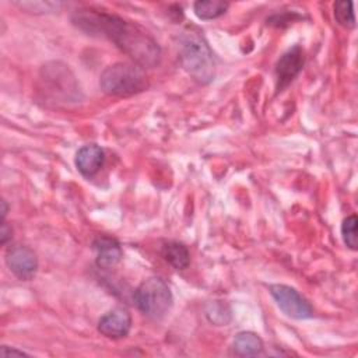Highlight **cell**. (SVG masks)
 <instances>
[{
	"mask_svg": "<svg viewBox=\"0 0 358 358\" xmlns=\"http://www.w3.org/2000/svg\"><path fill=\"white\" fill-rule=\"evenodd\" d=\"M71 22L81 31L112 41L140 67H155L161 62L158 42L140 25L92 7L77 8Z\"/></svg>",
	"mask_w": 358,
	"mask_h": 358,
	"instance_id": "cell-1",
	"label": "cell"
},
{
	"mask_svg": "<svg viewBox=\"0 0 358 358\" xmlns=\"http://www.w3.org/2000/svg\"><path fill=\"white\" fill-rule=\"evenodd\" d=\"M179 59L182 67L196 81L207 84L215 76V59L207 41L196 31L186 29L179 36Z\"/></svg>",
	"mask_w": 358,
	"mask_h": 358,
	"instance_id": "cell-2",
	"label": "cell"
},
{
	"mask_svg": "<svg viewBox=\"0 0 358 358\" xmlns=\"http://www.w3.org/2000/svg\"><path fill=\"white\" fill-rule=\"evenodd\" d=\"M101 90L113 96H131L148 88V78L143 67L119 62L106 67L99 78Z\"/></svg>",
	"mask_w": 358,
	"mask_h": 358,
	"instance_id": "cell-3",
	"label": "cell"
},
{
	"mask_svg": "<svg viewBox=\"0 0 358 358\" xmlns=\"http://www.w3.org/2000/svg\"><path fill=\"white\" fill-rule=\"evenodd\" d=\"M134 302L147 317L162 319L171 309L173 296L169 285L161 277H148L134 291Z\"/></svg>",
	"mask_w": 358,
	"mask_h": 358,
	"instance_id": "cell-4",
	"label": "cell"
},
{
	"mask_svg": "<svg viewBox=\"0 0 358 358\" xmlns=\"http://www.w3.org/2000/svg\"><path fill=\"white\" fill-rule=\"evenodd\" d=\"M270 294L287 316L299 320L313 316L312 305L295 288L285 284H273L270 285Z\"/></svg>",
	"mask_w": 358,
	"mask_h": 358,
	"instance_id": "cell-5",
	"label": "cell"
},
{
	"mask_svg": "<svg viewBox=\"0 0 358 358\" xmlns=\"http://www.w3.org/2000/svg\"><path fill=\"white\" fill-rule=\"evenodd\" d=\"M6 264L20 280H32L38 271V257L35 252L24 245H15L6 252Z\"/></svg>",
	"mask_w": 358,
	"mask_h": 358,
	"instance_id": "cell-6",
	"label": "cell"
},
{
	"mask_svg": "<svg viewBox=\"0 0 358 358\" xmlns=\"http://www.w3.org/2000/svg\"><path fill=\"white\" fill-rule=\"evenodd\" d=\"M305 63L303 50L299 45L288 49L275 64V85L277 91H282L301 73Z\"/></svg>",
	"mask_w": 358,
	"mask_h": 358,
	"instance_id": "cell-7",
	"label": "cell"
},
{
	"mask_svg": "<svg viewBox=\"0 0 358 358\" xmlns=\"http://www.w3.org/2000/svg\"><path fill=\"white\" fill-rule=\"evenodd\" d=\"M131 329V316L123 308H115L105 313L98 322V331L108 338H123Z\"/></svg>",
	"mask_w": 358,
	"mask_h": 358,
	"instance_id": "cell-8",
	"label": "cell"
},
{
	"mask_svg": "<svg viewBox=\"0 0 358 358\" xmlns=\"http://www.w3.org/2000/svg\"><path fill=\"white\" fill-rule=\"evenodd\" d=\"M92 249L96 255V264L102 268H112L115 267L123 256V250L120 243L110 236L101 235L94 239Z\"/></svg>",
	"mask_w": 358,
	"mask_h": 358,
	"instance_id": "cell-9",
	"label": "cell"
},
{
	"mask_svg": "<svg viewBox=\"0 0 358 358\" xmlns=\"http://www.w3.org/2000/svg\"><path fill=\"white\" fill-rule=\"evenodd\" d=\"M105 162V152L96 144H85L76 154V166L78 172L85 176H94Z\"/></svg>",
	"mask_w": 358,
	"mask_h": 358,
	"instance_id": "cell-10",
	"label": "cell"
},
{
	"mask_svg": "<svg viewBox=\"0 0 358 358\" xmlns=\"http://www.w3.org/2000/svg\"><path fill=\"white\" fill-rule=\"evenodd\" d=\"M232 350L239 357H253L263 351V340L252 331H241L235 336Z\"/></svg>",
	"mask_w": 358,
	"mask_h": 358,
	"instance_id": "cell-11",
	"label": "cell"
},
{
	"mask_svg": "<svg viewBox=\"0 0 358 358\" xmlns=\"http://www.w3.org/2000/svg\"><path fill=\"white\" fill-rule=\"evenodd\" d=\"M161 255L165 262H168L176 270H183L190 263V253L187 248L176 241L165 242L161 248Z\"/></svg>",
	"mask_w": 358,
	"mask_h": 358,
	"instance_id": "cell-12",
	"label": "cell"
},
{
	"mask_svg": "<svg viewBox=\"0 0 358 358\" xmlns=\"http://www.w3.org/2000/svg\"><path fill=\"white\" fill-rule=\"evenodd\" d=\"M229 3L221 1V0H203V1H196L193 4V11L200 20H214L225 14L228 10Z\"/></svg>",
	"mask_w": 358,
	"mask_h": 358,
	"instance_id": "cell-13",
	"label": "cell"
},
{
	"mask_svg": "<svg viewBox=\"0 0 358 358\" xmlns=\"http://www.w3.org/2000/svg\"><path fill=\"white\" fill-rule=\"evenodd\" d=\"M334 18L344 28L355 27L354 3L352 1H336L334 3Z\"/></svg>",
	"mask_w": 358,
	"mask_h": 358,
	"instance_id": "cell-14",
	"label": "cell"
},
{
	"mask_svg": "<svg viewBox=\"0 0 358 358\" xmlns=\"http://www.w3.org/2000/svg\"><path fill=\"white\" fill-rule=\"evenodd\" d=\"M357 215L351 214L347 218L343 220L341 224V235L344 239V243L351 249V250H357L358 246V241H357Z\"/></svg>",
	"mask_w": 358,
	"mask_h": 358,
	"instance_id": "cell-15",
	"label": "cell"
},
{
	"mask_svg": "<svg viewBox=\"0 0 358 358\" xmlns=\"http://www.w3.org/2000/svg\"><path fill=\"white\" fill-rule=\"evenodd\" d=\"M18 7H21L22 10L27 11H32V13H52V11H57L63 3L59 1H22V3H15Z\"/></svg>",
	"mask_w": 358,
	"mask_h": 358,
	"instance_id": "cell-16",
	"label": "cell"
},
{
	"mask_svg": "<svg viewBox=\"0 0 358 358\" xmlns=\"http://www.w3.org/2000/svg\"><path fill=\"white\" fill-rule=\"evenodd\" d=\"M211 306V310H206V315L207 317L210 319V322L213 323H218V324H227L229 320L224 317V315L221 313L224 310V305L222 303H214V305H210Z\"/></svg>",
	"mask_w": 358,
	"mask_h": 358,
	"instance_id": "cell-17",
	"label": "cell"
},
{
	"mask_svg": "<svg viewBox=\"0 0 358 358\" xmlns=\"http://www.w3.org/2000/svg\"><path fill=\"white\" fill-rule=\"evenodd\" d=\"M11 228L3 221L1 222V229H0V242H1V245H6L7 243V241L11 238Z\"/></svg>",
	"mask_w": 358,
	"mask_h": 358,
	"instance_id": "cell-18",
	"label": "cell"
},
{
	"mask_svg": "<svg viewBox=\"0 0 358 358\" xmlns=\"http://www.w3.org/2000/svg\"><path fill=\"white\" fill-rule=\"evenodd\" d=\"M0 355H1V357H11V355H18V357H21V355H28V354L24 352V351H21V350H15V348H10V347H7V345H3V347L0 348Z\"/></svg>",
	"mask_w": 358,
	"mask_h": 358,
	"instance_id": "cell-19",
	"label": "cell"
},
{
	"mask_svg": "<svg viewBox=\"0 0 358 358\" xmlns=\"http://www.w3.org/2000/svg\"><path fill=\"white\" fill-rule=\"evenodd\" d=\"M1 206H3V211H1V218H3V221H4V218H6V214H7V204H6V201H4V200L1 201Z\"/></svg>",
	"mask_w": 358,
	"mask_h": 358,
	"instance_id": "cell-20",
	"label": "cell"
}]
</instances>
